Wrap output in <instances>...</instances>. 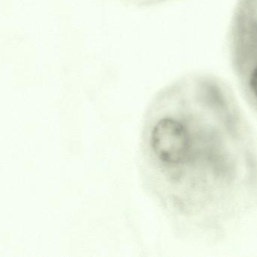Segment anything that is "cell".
<instances>
[{
    "label": "cell",
    "instance_id": "6da1fadb",
    "mask_svg": "<svg viewBox=\"0 0 257 257\" xmlns=\"http://www.w3.org/2000/svg\"><path fill=\"white\" fill-rule=\"evenodd\" d=\"M147 190L179 232L219 239L257 207V140L225 84L189 78L161 93L144 119Z\"/></svg>",
    "mask_w": 257,
    "mask_h": 257
}]
</instances>
